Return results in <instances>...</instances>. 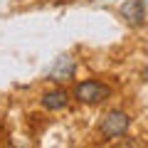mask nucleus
<instances>
[{
	"label": "nucleus",
	"mask_w": 148,
	"mask_h": 148,
	"mask_svg": "<svg viewBox=\"0 0 148 148\" xmlns=\"http://www.w3.org/2000/svg\"><path fill=\"white\" fill-rule=\"evenodd\" d=\"M128 126H131V116H128L126 111L111 109L109 114H104V119L99 123V131H101L104 138H121L128 131Z\"/></svg>",
	"instance_id": "obj_1"
},
{
	"label": "nucleus",
	"mask_w": 148,
	"mask_h": 148,
	"mask_svg": "<svg viewBox=\"0 0 148 148\" xmlns=\"http://www.w3.org/2000/svg\"><path fill=\"white\" fill-rule=\"evenodd\" d=\"M109 94H111V89L96 79H86L82 84H77V89H74V99L82 101V104H89V106L101 104L104 99H109Z\"/></svg>",
	"instance_id": "obj_2"
},
{
	"label": "nucleus",
	"mask_w": 148,
	"mask_h": 148,
	"mask_svg": "<svg viewBox=\"0 0 148 148\" xmlns=\"http://www.w3.org/2000/svg\"><path fill=\"white\" fill-rule=\"evenodd\" d=\"M121 17L128 22L131 27H141L146 22V3L143 0H126L121 8H119Z\"/></svg>",
	"instance_id": "obj_3"
},
{
	"label": "nucleus",
	"mask_w": 148,
	"mask_h": 148,
	"mask_svg": "<svg viewBox=\"0 0 148 148\" xmlns=\"http://www.w3.org/2000/svg\"><path fill=\"white\" fill-rule=\"evenodd\" d=\"M72 74H74V59L67 57V54H62V57H57V59H54V64L49 67L47 79H52V82H57V84H62V82H67Z\"/></svg>",
	"instance_id": "obj_4"
},
{
	"label": "nucleus",
	"mask_w": 148,
	"mask_h": 148,
	"mask_svg": "<svg viewBox=\"0 0 148 148\" xmlns=\"http://www.w3.org/2000/svg\"><path fill=\"white\" fill-rule=\"evenodd\" d=\"M67 104H69V94L64 89H54V91L42 94V106L47 111H59V109H64Z\"/></svg>",
	"instance_id": "obj_5"
},
{
	"label": "nucleus",
	"mask_w": 148,
	"mask_h": 148,
	"mask_svg": "<svg viewBox=\"0 0 148 148\" xmlns=\"http://www.w3.org/2000/svg\"><path fill=\"white\" fill-rule=\"evenodd\" d=\"M143 79H146V82H148V67H146V69H143Z\"/></svg>",
	"instance_id": "obj_6"
}]
</instances>
